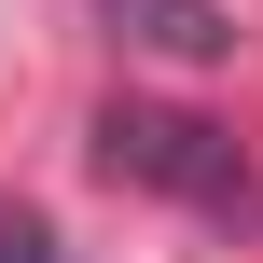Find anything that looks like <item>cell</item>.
Returning <instances> with one entry per match:
<instances>
[{
	"label": "cell",
	"mask_w": 263,
	"mask_h": 263,
	"mask_svg": "<svg viewBox=\"0 0 263 263\" xmlns=\"http://www.w3.org/2000/svg\"><path fill=\"white\" fill-rule=\"evenodd\" d=\"M97 180L166 194V208H194V222H222V236L263 222V166L236 153V125H208V111H180V97H111V111H97Z\"/></svg>",
	"instance_id": "cell-1"
},
{
	"label": "cell",
	"mask_w": 263,
	"mask_h": 263,
	"mask_svg": "<svg viewBox=\"0 0 263 263\" xmlns=\"http://www.w3.org/2000/svg\"><path fill=\"white\" fill-rule=\"evenodd\" d=\"M97 14H111L139 55H166V69H222V55H236V14H222V0H97Z\"/></svg>",
	"instance_id": "cell-2"
},
{
	"label": "cell",
	"mask_w": 263,
	"mask_h": 263,
	"mask_svg": "<svg viewBox=\"0 0 263 263\" xmlns=\"http://www.w3.org/2000/svg\"><path fill=\"white\" fill-rule=\"evenodd\" d=\"M0 263H69V250H55V222H42V208H0Z\"/></svg>",
	"instance_id": "cell-3"
}]
</instances>
